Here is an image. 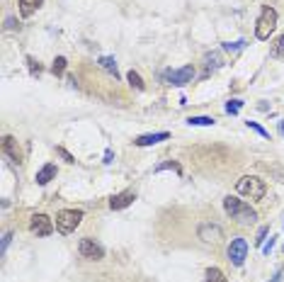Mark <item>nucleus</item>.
<instances>
[{"instance_id":"f257e3e1","label":"nucleus","mask_w":284,"mask_h":282,"mask_svg":"<svg viewBox=\"0 0 284 282\" xmlns=\"http://www.w3.org/2000/svg\"><path fill=\"white\" fill-rule=\"evenodd\" d=\"M224 209H226L231 214V219H236L238 224H255V219H257L255 209L238 197H226L224 199Z\"/></svg>"},{"instance_id":"f03ea898","label":"nucleus","mask_w":284,"mask_h":282,"mask_svg":"<svg viewBox=\"0 0 284 282\" xmlns=\"http://www.w3.org/2000/svg\"><path fill=\"white\" fill-rule=\"evenodd\" d=\"M236 192L250 199H262L267 195V185L265 180L257 178V175H243V178L236 180Z\"/></svg>"},{"instance_id":"7ed1b4c3","label":"nucleus","mask_w":284,"mask_h":282,"mask_svg":"<svg viewBox=\"0 0 284 282\" xmlns=\"http://www.w3.org/2000/svg\"><path fill=\"white\" fill-rule=\"evenodd\" d=\"M275 29H277V10L270 8V5H262L260 8V17L255 22V37L260 42H267Z\"/></svg>"},{"instance_id":"20e7f679","label":"nucleus","mask_w":284,"mask_h":282,"mask_svg":"<svg viewBox=\"0 0 284 282\" xmlns=\"http://www.w3.org/2000/svg\"><path fill=\"white\" fill-rule=\"evenodd\" d=\"M83 221V212L80 209H61L58 214H56V229H58V234H73L75 229L80 226Z\"/></svg>"},{"instance_id":"39448f33","label":"nucleus","mask_w":284,"mask_h":282,"mask_svg":"<svg viewBox=\"0 0 284 282\" xmlns=\"http://www.w3.org/2000/svg\"><path fill=\"white\" fill-rule=\"evenodd\" d=\"M194 78V68L192 66H185V68H177V71H165L163 73V80L168 85H175V88H185L187 83H192Z\"/></svg>"},{"instance_id":"423d86ee","label":"nucleus","mask_w":284,"mask_h":282,"mask_svg":"<svg viewBox=\"0 0 284 282\" xmlns=\"http://www.w3.org/2000/svg\"><path fill=\"white\" fill-rule=\"evenodd\" d=\"M78 253H80L83 258H88V260H102V258H105V248H102L95 238L85 236V238H80V244H78Z\"/></svg>"},{"instance_id":"0eeeda50","label":"nucleus","mask_w":284,"mask_h":282,"mask_svg":"<svg viewBox=\"0 0 284 282\" xmlns=\"http://www.w3.org/2000/svg\"><path fill=\"white\" fill-rule=\"evenodd\" d=\"M246 258H248V241L238 236V238H233L229 244V260L236 268H240V265L246 263Z\"/></svg>"},{"instance_id":"6e6552de","label":"nucleus","mask_w":284,"mask_h":282,"mask_svg":"<svg viewBox=\"0 0 284 282\" xmlns=\"http://www.w3.org/2000/svg\"><path fill=\"white\" fill-rule=\"evenodd\" d=\"M29 231L37 236H51L54 234V221L46 214H32V219H29Z\"/></svg>"},{"instance_id":"1a4fd4ad","label":"nucleus","mask_w":284,"mask_h":282,"mask_svg":"<svg viewBox=\"0 0 284 282\" xmlns=\"http://www.w3.org/2000/svg\"><path fill=\"white\" fill-rule=\"evenodd\" d=\"M197 234H199V238H202V241H219L221 236H224V231H221L219 224H202Z\"/></svg>"},{"instance_id":"9d476101","label":"nucleus","mask_w":284,"mask_h":282,"mask_svg":"<svg viewBox=\"0 0 284 282\" xmlns=\"http://www.w3.org/2000/svg\"><path fill=\"white\" fill-rule=\"evenodd\" d=\"M134 199H136L134 192H119V195H114V197L110 199V207L114 209V212H119V209H127L129 205H134Z\"/></svg>"},{"instance_id":"9b49d317","label":"nucleus","mask_w":284,"mask_h":282,"mask_svg":"<svg viewBox=\"0 0 284 282\" xmlns=\"http://www.w3.org/2000/svg\"><path fill=\"white\" fill-rule=\"evenodd\" d=\"M170 139V134L168 132H156V134H144V136H138V139H134V144L136 146H153V144H160V141Z\"/></svg>"},{"instance_id":"f8f14e48","label":"nucleus","mask_w":284,"mask_h":282,"mask_svg":"<svg viewBox=\"0 0 284 282\" xmlns=\"http://www.w3.org/2000/svg\"><path fill=\"white\" fill-rule=\"evenodd\" d=\"M56 178V166L54 163H46L44 168H39L37 170V185H49V183H51V180Z\"/></svg>"},{"instance_id":"ddd939ff","label":"nucleus","mask_w":284,"mask_h":282,"mask_svg":"<svg viewBox=\"0 0 284 282\" xmlns=\"http://www.w3.org/2000/svg\"><path fill=\"white\" fill-rule=\"evenodd\" d=\"M3 151H5L12 160L22 158V156H19V146H17V141H15V136H5V139H3Z\"/></svg>"},{"instance_id":"4468645a","label":"nucleus","mask_w":284,"mask_h":282,"mask_svg":"<svg viewBox=\"0 0 284 282\" xmlns=\"http://www.w3.org/2000/svg\"><path fill=\"white\" fill-rule=\"evenodd\" d=\"M42 3H44V0H19V12H22V17H32V15L42 8Z\"/></svg>"},{"instance_id":"2eb2a0df","label":"nucleus","mask_w":284,"mask_h":282,"mask_svg":"<svg viewBox=\"0 0 284 282\" xmlns=\"http://www.w3.org/2000/svg\"><path fill=\"white\" fill-rule=\"evenodd\" d=\"M97 64H100V66L107 71V73H112L114 78H119V71H117V61H114L112 56H100V58H97Z\"/></svg>"},{"instance_id":"dca6fc26","label":"nucleus","mask_w":284,"mask_h":282,"mask_svg":"<svg viewBox=\"0 0 284 282\" xmlns=\"http://www.w3.org/2000/svg\"><path fill=\"white\" fill-rule=\"evenodd\" d=\"M243 49H246V42H243V39H238V42H226V44H224V51L231 54V56H236Z\"/></svg>"},{"instance_id":"f3484780","label":"nucleus","mask_w":284,"mask_h":282,"mask_svg":"<svg viewBox=\"0 0 284 282\" xmlns=\"http://www.w3.org/2000/svg\"><path fill=\"white\" fill-rule=\"evenodd\" d=\"M270 56L272 58H284V34L277 37V42L272 44V49H270Z\"/></svg>"},{"instance_id":"a211bd4d","label":"nucleus","mask_w":284,"mask_h":282,"mask_svg":"<svg viewBox=\"0 0 284 282\" xmlns=\"http://www.w3.org/2000/svg\"><path fill=\"white\" fill-rule=\"evenodd\" d=\"M127 80H129V85H131V88H136V90H144V80H141V75H138L134 68H131V71L127 73Z\"/></svg>"},{"instance_id":"6ab92c4d","label":"nucleus","mask_w":284,"mask_h":282,"mask_svg":"<svg viewBox=\"0 0 284 282\" xmlns=\"http://www.w3.org/2000/svg\"><path fill=\"white\" fill-rule=\"evenodd\" d=\"M187 124H190V127H211V124H214V117H190Z\"/></svg>"},{"instance_id":"aec40b11","label":"nucleus","mask_w":284,"mask_h":282,"mask_svg":"<svg viewBox=\"0 0 284 282\" xmlns=\"http://www.w3.org/2000/svg\"><path fill=\"white\" fill-rule=\"evenodd\" d=\"M207 282H226V275L221 273L219 268H209L207 270Z\"/></svg>"},{"instance_id":"412c9836","label":"nucleus","mask_w":284,"mask_h":282,"mask_svg":"<svg viewBox=\"0 0 284 282\" xmlns=\"http://www.w3.org/2000/svg\"><path fill=\"white\" fill-rule=\"evenodd\" d=\"M160 170H175L177 175L182 173L180 163H175V160H165V163H158V166H156V173H160Z\"/></svg>"},{"instance_id":"4be33fe9","label":"nucleus","mask_w":284,"mask_h":282,"mask_svg":"<svg viewBox=\"0 0 284 282\" xmlns=\"http://www.w3.org/2000/svg\"><path fill=\"white\" fill-rule=\"evenodd\" d=\"M51 73H54V75H64L66 73V58L64 56L54 58V64H51Z\"/></svg>"},{"instance_id":"5701e85b","label":"nucleus","mask_w":284,"mask_h":282,"mask_svg":"<svg viewBox=\"0 0 284 282\" xmlns=\"http://www.w3.org/2000/svg\"><path fill=\"white\" fill-rule=\"evenodd\" d=\"M240 107H243V100H229V103H226V112H229V114H238Z\"/></svg>"},{"instance_id":"b1692460","label":"nucleus","mask_w":284,"mask_h":282,"mask_svg":"<svg viewBox=\"0 0 284 282\" xmlns=\"http://www.w3.org/2000/svg\"><path fill=\"white\" fill-rule=\"evenodd\" d=\"M267 231H270L267 226H260V229H257V238H255V246H257V248H262V244L267 241V238H265Z\"/></svg>"},{"instance_id":"393cba45","label":"nucleus","mask_w":284,"mask_h":282,"mask_svg":"<svg viewBox=\"0 0 284 282\" xmlns=\"http://www.w3.org/2000/svg\"><path fill=\"white\" fill-rule=\"evenodd\" d=\"M248 127H250V129H253V132H257L260 134V136H262V139H267V136H270V134H267V129H262V127H260V124L257 122H250V119H248Z\"/></svg>"},{"instance_id":"a878e982","label":"nucleus","mask_w":284,"mask_h":282,"mask_svg":"<svg viewBox=\"0 0 284 282\" xmlns=\"http://www.w3.org/2000/svg\"><path fill=\"white\" fill-rule=\"evenodd\" d=\"M277 246V236H270V241H265V244H262V253L265 255H270L272 253V248H275Z\"/></svg>"},{"instance_id":"bb28decb","label":"nucleus","mask_w":284,"mask_h":282,"mask_svg":"<svg viewBox=\"0 0 284 282\" xmlns=\"http://www.w3.org/2000/svg\"><path fill=\"white\" fill-rule=\"evenodd\" d=\"M56 153H58V156H61V158H64L66 163H75V158L71 156V153H68V151L64 149V146H58V149H56Z\"/></svg>"},{"instance_id":"cd10ccee","label":"nucleus","mask_w":284,"mask_h":282,"mask_svg":"<svg viewBox=\"0 0 284 282\" xmlns=\"http://www.w3.org/2000/svg\"><path fill=\"white\" fill-rule=\"evenodd\" d=\"M207 61H209V64H207V66H209V68H219V66H221V61H219V54H209V56H207Z\"/></svg>"},{"instance_id":"c85d7f7f","label":"nucleus","mask_w":284,"mask_h":282,"mask_svg":"<svg viewBox=\"0 0 284 282\" xmlns=\"http://www.w3.org/2000/svg\"><path fill=\"white\" fill-rule=\"evenodd\" d=\"M27 64H29V71H32V73H42V66H39V64H34V58L32 56H27Z\"/></svg>"},{"instance_id":"c756f323","label":"nucleus","mask_w":284,"mask_h":282,"mask_svg":"<svg viewBox=\"0 0 284 282\" xmlns=\"http://www.w3.org/2000/svg\"><path fill=\"white\" fill-rule=\"evenodd\" d=\"M10 238H12V234H10V231H8V234H5V236H3V246H0V253H3V255H5V251H8V246H10Z\"/></svg>"},{"instance_id":"7c9ffc66","label":"nucleus","mask_w":284,"mask_h":282,"mask_svg":"<svg viewBox=\"0 0 284 282\" xmlns=\"http://www.w3.org/2000/svg\"><path fill=\"white\" fill-rule=\"evenodd\" d=\"M112 158H114V153H112V149L105 151V163H112Z\"/></svg>"},{"instance_id":"2f4dec72","label":"nucleus","mask_w":284,"mask_h":282,"mask_svg":"<svg viewBox=\"0 0 284 282\" xmlns=\"http://www.w3.org/2000/svg\"><path fill=\"white\" fill-rule=\"evenodd\" d=\"M282 277H284V270H277V275L270 282H282Z\"/></svg>"},{"instance_id":"473e14b6","label":"nucleus","mask_w":284,"mask_h":282,"mask_svg":"<svg viewBox=\"0 0 284 282\" xmlns=\"http://www.w3.org/2000/svg\"><path fill=\"white\" fill-rule=\"evenodd\" d=\"M279 134L284 136V122H279Z\"/></svg>"}]
</instances>
